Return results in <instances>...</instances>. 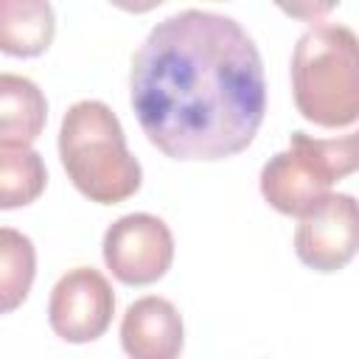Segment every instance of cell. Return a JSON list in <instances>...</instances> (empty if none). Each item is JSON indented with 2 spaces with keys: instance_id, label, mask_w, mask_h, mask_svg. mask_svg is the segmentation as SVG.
<instances>
[{
  "instance_id": "6da1fadb",
  "label": "cell",
  "mask_w": 359,
  "mask_h": 359,
  "mask_svg": "<svg viewBox=\"0 0 359 359\" xmlns=\"http://www.w3.org/2000/svg\"><path fill=\"white\" fill-rule=\"evenodd\" d=\"M129 101L143 135L165 157L227 160L264 123V62L241 22L185 8L157 22L137 48Z\"/></svg>"
},
{
  "instance_id": "7a4b0ae2",
  "label": "cell",
  "mask_w": 359,
  "mask_h": 359,
  "mask_svg": "<svg viewBox=\"0 0 359 359\" xmlns=\"http://www.w3.org/2000/svg\"><path fill=\"white\" fill-rule=\"evenodd\" d=\"M62 165L90 202L118 205L137 194L143 171L126 149L118 115L104 101H76L59 129Z\"/></svg>"
},
{
  "instance_id": "3957f363",
  "label": "cell",
  "mask_w": 359,
  "mask_h": 359,
  "mask_svg": "<svg viewBox=\"0 0 359 359\" xmlns=\"http://www.w3.org/2000/svg\"><path fill=\"white\" fill-rule=\"evenodd\" d=\"M292 93L297 112L325 129L359 118V39L348 25L320 22L300 34L292 50Z\"/></svg>"
},
{
  "instance_id": "277c9868",
  "label": "cell",
  "mask_w": 359,
  "mask_h": 359,
  "mask_svg": "<svg viewBox=\"0 0 359 359\" xmlns=\"http://www.w3.org/2000/svg\"><path fill=\"white\" fill-rule=\"evenodd\" d=\"M356 171V135L323 140L306 132H292L289 149L272 154L261 168V196L286 216H303L328 188Z\"/></svg>"
},
{
  "instance_id": "5b68a950",
  "label": "cell",
  "mask_w": 359,
  "mask_h": 359,
  "mask_svg": "<svg viewBox=\"0 0 359 359\" xmlns=\"http://www.w3.org/2000/svg\"><path fill=\"white\" fill-rule=\"evenodd\" d=\"M101 255L107 269L126 286L160 280L174 261V236L151 213H126L104 233Z\"/></svg>"
},
{
  "instance_id": "8992f818",
  "label": "cell",
  "mask_w": 359,
  "mask_h": 359,
  "mask_svg": "<svg viewBox=\"0 0 359 359\" xmlns=\"http://www.w3.org/2000/svg\"><path fill=\"white\" fill-rule=\"evenodd\" d=\"M115 311V294L109 280L93 266H76L65 272L48 300V323L56 337L73 345L98 339Z\"/></svg>"
},
{
  "instance_id": "52a82bcc",
  "label": "cell",
  "mask_w": 359,
  "mask_h": 359,
  "mask_svg": "<svg viewBox=\"0 0 359 359\" xmlns=\"http://www.w3.org/2000/svg\"><path fill=\"white\" fill-rule=\"evenodd\" d=\"M359 247V216L351 194H328L300 216L294 252L314 272L342 269Z\"/></svg>"
},
{
  "instance_id": "ba28073f",
  "label": "cell",
  "mask_w": 359,
  "mask_h": 359,
  "mask_svg": "<svg viewBox=\"0 0 359 359\" xmlns=\"http://www.w3.org/2000/svg\"><path fill=\"white\" fill-rule=\"evenodd\" d=\"M121 345L129 359H180L185 345L182 314L171 300L146 294L126 309Z\"/></svg>"
},
{
  "instance_id": "9c48e42d",
  "label": "cell",
  "mask_w": 359,
  "mask_h": 359,
  "mask_svg": "<svg viewBox=\"0 0 359 359\" xmlns=\"http://www.w3.org/2000/svg\"><path fill=\"white\" fill-rule=\"evenodd\" d=\"M48 121L45 93L25 76L0 73V146H31Z\"/></svg>"
},
{
  "instance_id": "30bf717a",
  "label": "cell",
  "mask_w": 359,
  "mask_h": 359,
  "mask_svg": "<svg viewBox=\"0 0 359 359\" xmlns=\"http://www.w3.org/2000/svg\"><path fill=\"white\" fill-rule=\"evenodd\" d=\"M56 17L45 0H0V53L39 56L50 48Z\"/></svg>"
},
{
  "instance_id": "8fae6325",
  "label": "cell",
  "mask_w": 359,
  "mask_h": 359,
  "mask_svg": "<svg viewBox=\"0 0 359 359\" xmlns=\"http://www.w3.org/2000/svg\"><path fill=\"white\" fill-rule=\"evenodd\" d=\"M48 171L39 151L31 146H0V210H14L36 202L45 191Z\"/></svg>"
},
{
  "instance_id": "7c38bea8",
  "label": "cell",
  "mask_w": 359,
  "mask_h": 359,
  "mask_svg": "<svg viewBox=\"0 0 359 359\" xmlns=\"http://www.w3.org/2000/svg\"><path fill=\"white\" fill-rule=\"evenodd\" d=\"M34 275V241L14 227H0V314H8L22 306V300L31 292Z\"/></svg>"
}]
</instances>
